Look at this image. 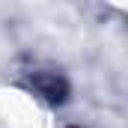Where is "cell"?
I'll use <instances>...</instances> for the list:
<instances>
[{"label":"cell","mask_w":128,"mask_h":128,"mask_svg":"<svg viewBox=\"0 0 128 128\" xmlns=\"http://www.w3.org/2000/svg\"><path fill=\"white\" fill-rule=\"evenodd\" d=\"M36 90L45 98H51V101H63L66 98V84L57 74H39V78H36Z\"/></svg>","instance_id":"1"}]
</instances>
